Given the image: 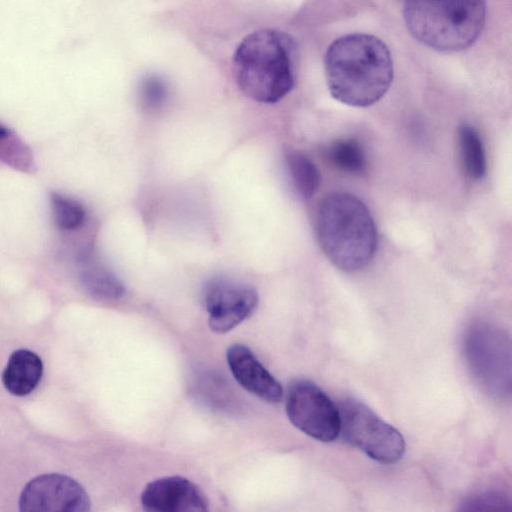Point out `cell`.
Returning a JSON list of instances; mask_svg holds the SVG:
<instances>
[{"instance_id":"cell-11","label":"cell","mask_w":512,"mask_h":512,"mask_svg":"<svg viewBox=\"0 0 512 512\" xmlns=\"http://www.w3.org/2000/svg\"><path fill=\"white\" fill-rule=\"evenodd\" d=\"M226 358L232 375L245 390L269 403L282 399L283 389L280 383L247 346H230Z\"/></svg>"},{"instance_id":"cell-4","label":"cell","mask_w":512,"mask_h":512,"mask_svg":"<svg viewBox=\"0 0 512 512\" xmlns=\"http://www.w3.org/2000/svg\"><path fill=\"white\" fill-rule=\"evenodd\" d=\"M403 15L411 35L444 52L471 46L480 35L485 0H403Z\"/></svg>"},{"instance_id":"cell-19","label":"cell","mask_w":512,"mask_h":512,"mask_svg":"<svg viewBox=\"0 0 512 512\" xmlns=\"http://www.w3.org/2000/svg\"><path fill=\"white\" fill-rule=\"evenodd\" d=\"M510 504L506 495L495 491H483L469 496L461 505L462 510H505Z\"/></svg>"},{"instance_id":"cell-18","label":"cell","mask_w":512,"mask_h":512,"mask_svg":"<svg viewBox=\"0 0 512 512\" xmlns=\"http://www.w3.org/2000/svg\"><path fill=\"white\" fill-rule=\"evenodd\" d=\"M139 97L143 108L149 111L161 108L168 97L166 82L158 76L146 77L141 81Z\"/></svg>"},{"instance_id":"cell-6","label":"cell","mask_w":512,"mask_h":512,"mask_svg":"<svg viewBox=\"0 0 512 512\" xmlns=\"http://www.w3.org/2000/svg\"><path fill=\"white\" fill-rule=\"evenodd\" d=\"M340 433L352 446L383 464L398 462L405 452L402 434L355 399L339 404Z\"/></svg>"},{"instance_id":"cell-8","label":"cell","mask_w":512,"mask_h":512,"mask_svg":"<svg viewBox=\"0 0 512 512\" xmlns=\"http://www.w3.org/2000/svg\"><path fill=\"white\" fill-rule=\"evenodd\" d=\"M90 506L85 489L73 478L58 473L33 478L19 498L22 512H87Z\"/></svg>"},{"instance_id":"cell-1","label":"cell","mask_w":512,"mask_h":512,"mask_svg":"<svg viewBox=\"0 0 512 512\" xmlns=\"http://www.w3.org/2000/svg\"><path fill=\"white\" fill-rule=\"evenodd\" d=\"M325 77L337 101L367 107L379 101L393 80V61L378 37L353 33L336 39L325 55Z\"/></svg>"},{"instance_id":"cell-2","label":"cell","mask_w":512,"mask_h":512,"mask_svg":"<svg viewBox=\"0 0 512 512\" xmlns=\"http://www.w3.org/2000/svg\"><path fill=\"white\" fill-rule=\"evenodd\" d=\"M298 46L288 33L260 29L248 34L233 56V73L240 90L261 103H276L294 87Z\"/></svg>"},{"instance_id":"cell-14","label":"cell","mask_w":512,"mask_h":512,"mask_svg":"<svg viewBox=\"0 0 512 512\" xmlns=\"http://www.w3.org/2000/svg\"><path fill=\"white\" fill-rule=\"evenodd\" d=\"M80 280L86 290L98 298L115 300L125 293V288L116 275L88 259L80 270Z\"/></svg>"},{"instance_id":"cell-17","label":"cell","mask_w":512,"mask_h":512,"mask_svg":"<svg viewBox=\"0 0 512 512\" xmlns=\"http://www.w3.org/2000/svg\"><path fill=\"white\" fill-rule=\"evenodd\" d=\"M54 218L59 228L75 230L85 221V210L77 201L54 193L51 195Z\"/></svg>"},{"instance_id":"cell-12","label":"cell","mask_w":512,"mask_h":512,"mask_svg":"<svg viewBox=\"0 0 512 512\" xmlns=\"http://www.w3.org/2000/svg\"><path fill=\"white\" fill-rule=\"evenodd\" d=\"M43 374L41 358L28 349L14 351L2 373L5 389L15 396L30 394L38 386Z\"/></svg>"},{"instance_id":"cell-3","label":"cell","mask_w":512,"mask_h":512,"mask_svg":"<svg viewBox=\"0 0 512 512\" xmlns=\"http://www.w3.org/2000/svg\"><path fill=\"white\" fill-rule=\"evenodd\" d=\"M316 235L330 262L345 272L364 269L377 249V231L366 205L348 192H332L319 203Z\"/></svg>"},{"instance_id":"cell-13","label":"cell","mask_w":512,"mask_h":512,"mask_svg":"<svg viewBox=\"0 0 512 512\" xmlns=\"http://www.w3.org/2000/svg\"><path fill=\"white\" fill-rule=\"evenodd\" d=\"M458 145L465 174L475 181L483 179L487 171V162L478 131L469 124H462L458 129Z\"/></svg>"},{"instance_id":"cell-15","label":"cell","mask_w":512,"mask_h":512,"mask_svg":"<svg viewBox=\"0 0 512 512\" xmlns=\"http://www.w3.org/2000/svg\"><path fill=\"white\" fill-rule=\"evenodd\" d=\"M285 159L297 191L305 198L312 197L317 192L321 181L316 165L298 151H289Z\"/></svg>"},{"instance_id":"cell-5","label":"cell","mask_w":512,"mask_h":512,"mask_svg":"<svg viewBox=\"0 0 512 512\" xmlns=\"http://www.w3.org/2000/svg\"><path fill=\"white\" fill-rule=\"evenodd\" d=\"M464 357L470 373L488 394H511V348L503 329L486 321L471 324L464 336Z\"/></svg>"},{"instance_id":"cell-16","label":"cell","mask_w":512,"mask_h":512,"mask_svg":"<svg viewBox=\"0 0 512 512\" xmlns=\"http://www.w3.org/2000/svg\"><path fill=\"white\" fill-rule=\"evenodd\" d=\"M326 156L337 169L350 173L362 174L366 171L367 160L361 145L353 139L337 140L331 143Z\"/></svg>"},{"instance_id":"cell-10","label":"cell","mask_w":512,"mask_h":512,"mask_svg":"<svg viewBox=\"0 0 512 512\" xmlns=\"http://www.w3.org/2000/svg\"><path fill=\"white\" fill-rule=\"evenodd\" d=\"M141 505L149 512H204L209 502L204 492L182 476H165L148 483Z\"/></svg>"},{"instance_id":"cell-20","label":"cell","mask_w":512,"mask_h":512,"mask_svg":"<svg viewBox=\"0 0 512 512\" xmlns=\"http://www.w3.org/2000/svg\"><path fill=\"white\" fill-rule=\"evenodd\" d=\"M9 135V131L3 127V126H0V139L6 137Z\"/></svg>"},{"instance_id":"cell-7","label":"cell","mask_w":512,"mask_h":512,"mask_svg":"<svg viewBox=\"0 0 512 512\" xmlns=\"http://www.w3.org/2000/svg\"><path fill=\"white\" fill-rule=\"evenodd\" d=\"M285 409L290 422L311 438L331 442L340 434L338 407L311 381L297 380L289 386Z\"/></svg>"},{"instance_id":"cell-9","label":"cell","mask_w":512,"mask_h":512,"mask_svg":"<svg viewBox=\"0 0 512 512\" xmlns=\"http://www.w3.org/2000/svg\"><path fill=\"white\" fill-rule=\"evenodd\" d=\"M203 303L211 330L226 333L254 312L258 294L246 284L217 278L205 285Z\"/></svg>"}]
</instances>
